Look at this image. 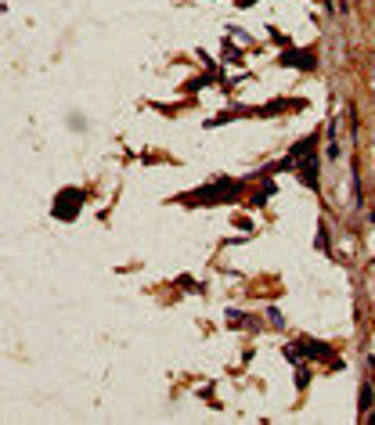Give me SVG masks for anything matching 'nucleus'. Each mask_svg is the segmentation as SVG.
Listing matches in <instances>:
<instances>
[{
    "label": "nucleus",
    "mask_w": 375,
    "mask_h": 425,
    "mask_svg": "<svg viewBox=\"0 0 375 425\" xmlns=\"http://www.w3.org/2000/svg\"><path fill=\"white\" fill-rule=\"evenodd\" d=\"M281 65H289V69H314V54L310 51H289L281 58Z\"/></svg>",
    "instance_id": "obj_5"
},
{
    "label": "nucleus",
    "mask_w": 375,
    "mask_h": 425,
    "mask_svg": "<svg viewBox=\"0 0 375 425\" xmlns=\"http://www.w3.org/2000/svg\"><path fill=\"white\" fill-rule=\"evenodd\" d=\"M83 199H87V191H80V188L58 191V199H54V216H58V220H76V212L83 209Z\"/></svg>",
    "instance_id": "obj_2"
},
{
    "label": "nucleus",
    "mask_w": 375,
    "mask_h": 425,
    "mask_svg": "<svg viewBox=\"0 0 375 425\" xmlns=\"http://www.w3.org/2000/svg\"><path fill=\"white\" fill-rule=\"evenodd\" d=\"M292 350H296V357H318V360H336V357H332V350H328L325 342H318V339H299V342L292 346Z\"/></svg>",
    "instance_id": "obj_3"
},
{
    "label": "nucleus",
    "mask_w": 375,
    "mask_h": 425,
    "mask_svg": "<svg viewBox=\"0 0 375 425\" xmlns=\"http://www.w3.org/2000/svg\"><path fill=\"white\" fill-rule=\"evenodd\" d=\"M307 382H310V371H307V368H299V371H296V386H299V389H303Z\"/></svg>",
    "instance_id": "obj_7"
},
{
    "label": "nucleus",
    "mask_w": 375,
    "mask_h": 425,
    "mask_svg": "<svg viewBox=\"0 0 375 425\" xmlns=\"http://www.w3.org/2000/svg\"><path fill=\"white\" fill-rule=\"evenodd\" d=\"M299 177H303V184L318 191V155L307 151V162H299Z\"/></svg>",
    "instance_id": "obj_4"
},
{
    "label": "nucleus",
    "mask_w": 375,
    "mask_h": 425,
    "mask_svg": "<svg viewBox=\"0 0 375 425\" xmlns=\"http://www.w3.org/2000/svg\"><path fill=\"white\" fill-rule=\"evenodd\" d=\"M238 195H242V184H238V180H217V184L188 195L184 202L188 206H213V202H224V199H238Z\"/></svg>",
    "instance_id": "obj_1"
},
{
    "label": "nucleus",
    "mask_w": 375,
    "mask_h": 425,
    "mask_svg": "<svg viewBox=\"0 0 375 425\" xmlns=\"http://www.w3.org/2000/svg\"><path fill=\"white\" fill-rule=\"evenodd\" d=\"M372 422H375V411H372Z\"/></svg>",
    "instance_id": "obj_10"
},
{
    "label": "nucleus",
    "mask_w": 375,
    "mask_h": 425,
    "mask_svg": "<svg viewBox=\"0 0 375 425\" xmlns=\"http://www.w3.org/2000/svg\"><path fill=\"white\" fill-rule=\"evenodd\" d=\"M252 4H256V0H238V7H252Z\"/></svg>",
    "instance_id": "obj_9"
},
{
    "label": "nucleus",
    "mask_w": 375,
    "mask_h": 425,
    "mask_svg": "<svg viewBox=\"0 0 375 425\" xmlns=\"http://www.w3.org/2000/svg\"><path fill=\"white\" fill-rule=\"evenodd\" d=\"M368 407H372V389L365 386V389H361V415L368 411Z\"/></svg>",
    "instance_id": "obj_6"
},
{
    "label": "nucleus",
    "mask_w": 375,
    "mask_h": 425,
    "mask_svg": "<svg viewBox=\"0 0 375 425\" xmlns=\"http://www.w3.org/2000/svg\"><path fill=\"white\" fill-rule=\"evenodd\" d=\"M267 317H271V324H274V328H281V324H285V317H281V314H278L274 307H271V310H267Z\"/></svg>",
    "instance_id": "obj_8"
}]
</instances>
